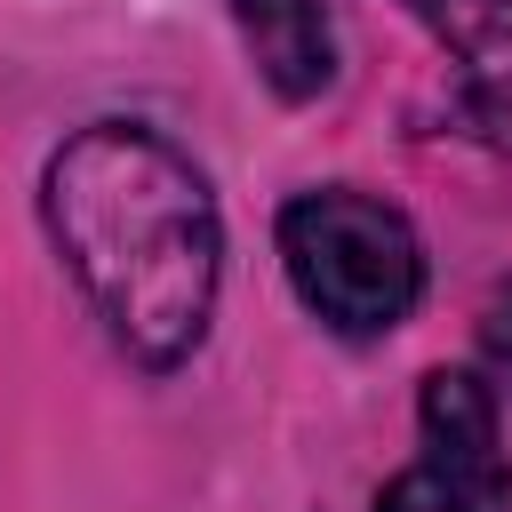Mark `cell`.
<instances>
[{
  "label": "cell",
  "mask_w": 512,
  "mask_h": 512,
  "mask_svg": "<svg viewBox=\"0 0 512 512\" xmlns=\"http://www.w3.org/2000/svg\"><path fill=\"white\" fill-rule=\"evenodd\" d=\"M232 24L264 72L272 96L304 104L336 80V24H328V0H232Z\"/></svg>",
  "instance_id": "5"
},
{
  "label": "cell",
  "mask_w": 512,
  "mask_h": 512,
  "mask_svg": "<svg viewBox=\"0 0 512 512\" xmlns=\"http://www.w3.org/2000/svg\"><path fill=\"white\" fill-rule=\"evenodd\" d=\"M456 56V120L488 152H512V0H408Z\"/></svg>",
  "instance_id": "4"
},
{
  "label": "cell",
  "mask_w": 512,
  "mask_h": 512,
  "mask_svg": "<svg viewBox=\"0 0 512 512\" xmlns=\"http://www.w3.org/2000/svg\"><path fill=\"white\" fill-rule=\"evenodd\" d=\"M40 216L88 312L136 368H184L224 280L208 176L144 120H88L48 152Z\"/></svg>",
  "instance_id": "1"
},
{
  "label": "cell",
  "mask_w": 512,
  "mask_h": 512,
  "mask_svg": "<svg viewBox=\"0 0 512 512\" xmlns=\"http://www.w3.org/2000/svg\"><path fill=\"white\" fill-rule=\"evenodd\" d=\"M280 264L304 312H320L336 336H384L424 296V240L416 224L352 184L296 192L280 208Z\"/></svg>",
  "instance_id": "2"
},
{
  "label": "cell",
  "mask_w": 512,
  "mask_h": 512,
  "mask_svg": "<svg viewBox=\"0 0 512 512\" xmlns=\"http://www.w3.org/2000/svg\"><path fill=\"white\" fill-rule=\"evenodd\" d=\"M376 512H512V456L480 376L432 368L416 392V456L384 480Z\"/></svg>",
  "instance_id": "3"
},
{
  "label": "cell",
  "mask_w": 512,
  "mask_h": 512,
  "mask_svg": "<svg viewBox=\"0 0 512 512\" xmlns=\"http://www.w3.org/2000/svg\"><path fill=\"white\" fill-rule=\"evenodd\" d=\"M480 336H488V352H496V360H512V280L488 296V312H480Z\"/></svg>",
  "instance_id": "6"
}]
</instances>
